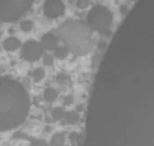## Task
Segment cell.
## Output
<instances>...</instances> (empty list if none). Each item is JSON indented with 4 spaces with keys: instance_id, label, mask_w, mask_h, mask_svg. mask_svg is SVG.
Here are the masks:
<instances>
[{
    "instance_id": "cell-5",
    "label": "cell",
    "mask_w": 154,
    "mask_h": 146,
    "mask_svg": "<svg viewBox=\"0 0 154 146\" xmlns=\"http://www.w3.org/2000/svg\"><path fill=\"white\" fill-rule=\"evenodd\" d=\"M44 53V48L38 41H27L22 48V57L27 61H35L38 60Z\"/></svg>"
},
{
    "instance_id": "cell-20",
    "label": "cell",
    "mask_w": 154,
    "mask_h": 146,
    "mask_svg": "<svg viewBox=\"0 0 154 146\" xmlns=\"http://www.w3.org/2000/svg\"><path fill=\"white\" fill-rule=\"evenodd\" d=\"M72 101H73V100H72V97H66V100H65V104L66 105L71 104L72 103Z\"/></svg>"
},
{
    "instance_id": "cell-8",
    "label": "cell",
    "mask_w": 154,
    "mask_h": 146,
    "mask_svg": "<svg viewBox=\"0 0 154 146\" xmlns=\"http://www.w3.org/2000/svg\"><path fill=\"white\" fill-rule=\"evenodd\" d=\"M21 47V42L16 37H8L3 43V48L7 51H14Z\"/></svg>"
},
{
    "instance_id": "cell-19",
    "label": "cell",
    "mask_w": 154,
    "mask_h": 146,
    "mask_svg": "<svg viewBox=\"0 0 154 146\" xmlns=\"http://www.w3.org/2000/svg\"><path fill=\"white\" fill-rule=\"evenodd\" d=\"M31 146H48V145H47V143H46V142H45V141H43V140H38V141H35L31 144Z\"/></svg>"
},
{
    "instance_id": "cell-2",
    "label": "cell",
    "mask_w": 154,
    "mask_h": 146,
    "mask_svg": "<svg viewBox=\"0 0 154 146\" xmlns=\"http://www.w3.org/2000/svg\"><path fill=\"white\" fill-rule=\"evenodd\" d=\"M57 34L74 55L83 56L92 49V36L87 26L79 21H66L59 26Z\"/></svg>"
},
{
    "instance_id": "cell-16",
    "label": "cell",
    "mask_w": 154,
    "mask_h": 146,
    "mask_svg": "<svg viewBox=\"0 0 154 146\" xmlns=\"http://www.w3.org/2000/svg\"><path fill=\"white\" fill-rule=\"evenodd\" d=\"M68 81V76L65 74H60L57 76V78H56V82L60 85H65L66 83H67Z\"/></svg>"
},
{
    "instance_id": "cell-1",
    "label": "cell",
    "mask_w": 154,
    "mask_h": 146,
    "mask_svg": "<svg viewBox=\"0 0 154 146\" xmlns=\"http://www.w3.org/2000/svg\"><path fill=\"white\" fill-rule=\"evenodd\" d=\"M0 127L10 130L21 125L29 112V96L22 84L8 76L0 80Z\"/></svg>"
},
{
    "instance_id": "cell-9",
    "label": "cell",
    "mask_w": 154,
    "mask_h": 146,
    "mask_svg": "<svg viewBox=\"0 0 154 146\" xmlns=\"http://www.w3.org/2000/svg\"><path fill=\"white\" fill-rule=\"evenodd\" d=\"M66 134L64 132H60L54 134L51 140V146H65Z\"/></svg>"
},
{
    "instance_id": "cell-3",
    "label": "cell",
    "mask_w": 154,
    "mask_h": 146,
    "mask_svg": "<svg viewBox=\"0 0 154 146\" xmlns=\"http://www.w3.org/2000/svg\"><path fill=\"white\" fill-rule=\"evenodd\" d=\"M34 0H0V18L4 22H12L21 18L32 6Z\"/></svg>"
},
{
    "instance_id": "cell-6",
    "label": "cell",
    "mask_w": 154,
    "mask_h": 146,
    "mask_svg": "<svg viewBox=\"0 0 154 146\" xmlns=\"http://www.w3.org/2000/svg\"><path fill=\"white\" fill-rule=\"evenodd\" d=\"M43 11L50 19H56L65 12V5L62 0H45Z\"/></svg>"
},
{
    "instance_id": "cell-13",
    "label": "cell",
    "mask_w": 154,
    "mask_h": 146,
    "mask_svg": "<svg viewBox=\"0 0 154 146\" xmlns=\"http://www.w3.org/2000/svg\"><path fill=\"white\" fill-rule=\"evenodd\" d=\"M66 120L68 122V123H71V124H74L76 122L79 121V115L77 112L75 111H70V112H67L66 113Z\"/></svg>"
},
{
    "instance_id": "cell-12",
    "label": "cell",
    "mask_w": 154,
    "mask_h": 146,
    "mask_svg": "<svg viewBox=\"0 0 154 146\" xmlns=\"http://www.w3.org/2000/svg\"><path fill=\"white\" fill-rule=\"evenodd\" d=\"M44 76H45V71L42 68H37L31 73V78L35 83L40 82L44 78Z\"/></svg>"
},
{
    "instance_id": "cell-15",
    "label": "cell",
    "mask_w": 154,
    "mask_h": 146,
    "mask_svg": "<svg viewBox=\"0 0 154 146\" xmlns=\"http://www.w3.org/2000/svg\"><path fill=\"white\" fill-rule=\"evenodd\" d=\"M20 26H21V29L23 32H30L33 29L34 23L31 21H23V22H21Z\"/></svg>"
},
{
    "instance_id": "cell-14",
    "label": "cell",
    "mask_w": 154,
    "mask_h": 146,
    "mask_svg": "<svg viewBox=\"0 0 154 146\" xmlns=\"http://www.w3.org/2000/svg\"><path fill=\"white\" fill-rule=\"evenodd\" d=\"M51 115H52L53 118L55 120H60V119H62L63 117L66 116V113L64 111V109L61 108V107L54 108L53 110L51 111Z\"/></svg>"
},
{
    "instance_id": "cell-11",
    "label": "cell",
    "mask_w": 154,
    "mask_h": 146,
    "mask_svg": "<svg viewBox=\"0 0 154 146\" xmlns=\"http://www.w3.org/2000/svg\"><path fill=\"white\" fill-rule=\"evenodd\" d=\"M68 52L69 50L66 46H59V47H56L55 49H54V55L59 60H64L67 56Z\"/></svg>"
},
{
    "instance_id": "cell-17",
    "label": "cell",
    "mask_w": 154,
    "mask_h": 146,
    "mask_svg": "<svg viewBox=\"0 0 154 146\" xmlns=\"http://www.w3.org/2000/svg\"><path fill=\"white\" fill-rule=\"evenodd\" d=\"M43 62L45 65H51L53 63V57L47 54V55H45L43 58Z\"/></svg>"
},
{
    "instance_id": "cell-4",
    "label": "cell",
    "mask_w": 154,
    "mask_h": 146,
    "mask_svg": "<svg viewBox=\"0 0 154 146\" xmlns=\"http://www.w3.org/2000/svg\"><path fill=\"white\" fill-rule=\"evenodd\" d=\"M87 21L91 29L100 34H106L110 31L113 16L106 7L96 6L89 11Z\"/></svg>"
},
{
    "instance_id": "cell-10",
    "label": "cell",
    "mask_w": 154,
    "mask_h": 146,
    "mask_svg": "<svg viewBox=\"0 0 154 146\" xmlns=\"http://www.w3.org/2000/svg\"><path fill=\"white\" fill-rule=\"evenodd\" d=\"M44 99L45 101H47L48 103H52L56 100L57 98V92L56 90L52 88H48L44 90Z\"/></svg>"
},
{
    "instance_id": "cell-7",
    "label": "cell",
    "mask_w": 154,
    "mask_h": 146,
    "mask_svg": "<svg viewBox=\"0 0 154 146\" xmlns=\"http://www.w3.org/2000/svg\"><path fill=\"white\" fill-rule=\"evenodd\" d=\"M41 44L44 49H55L57 45V37L52 34H45L41 37Z\"/></svg>"
},
{
    "instance_id": "cell-18",
    "label": "cell",
    "mask_w": 154,
    "mask_h": 146,
    "mask_svg": "<svg viewBox=\"0 0 154 146\" xmlns=\"http://www.w3.org/2000/svg\"><path fill=\"white\" fill-rule=\"evenodd\" d=\"M88 5H89L88 0H78V2H77V6L79 8H85L88 7Z\"/></svg>"
}]
</instances>
